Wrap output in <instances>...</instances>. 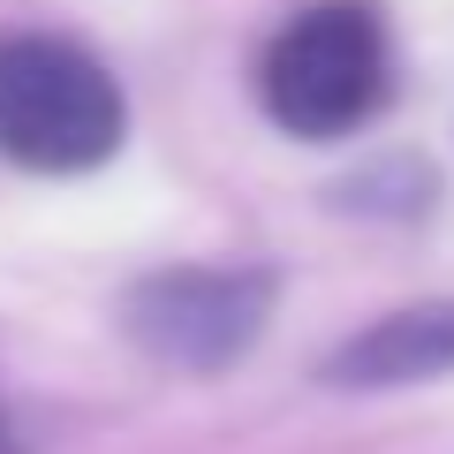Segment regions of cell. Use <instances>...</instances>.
<instances>
[{
  "instance_id": "cell-3",
  "label": "cell",
  "mask_w": 454,
  "mask_h": 454,
  "mask_svg": "<svg viewBox=\"0 0 454 454\" xmlns=\"http://www.w3.org/2000/svg\"><path fill=\"white\" fill-rule=\"evenodd\" d=\"M265 318H273V273L258 265H182L129 295V333L182 372L235 364L265 333Z\"/></svg>"
},
{
  "instance_id": "cell-2",
  "label": "cell",
  "mask_w": 454,
  "mask_h": 454,
  "mask_svg": "<svg viewBox=\"0 0 454 454\" xmlns=\"http://www.w3.org/2000/svg\"><path fill=\"white\" fill-rule=\"evenodd\" d=\"M129 129L114 76L68 38H8L0 46V152L38 175H83L114 160Z\"/></svg>"
},
{
  "instance_id": "cell-5",
  "label": "cell",
  "mask_w": 454,
  "mask_h": 454,
  "mask_svg": "<svg viewBox=\"0 0 454 454\" xmlns=\"http://www.w3.org/2000/svg\"><path fill=\"white\" fill-rule=\"evenodd\" d=\"M0 454H16V447H8V417H0Z\"/></svg>"
},
{
  "instance_id": "cell-4",
  "label": "cell",
  "mask_w": 454,
  "mask_h": 454,
  "mask_svg": "<svg viewBox=\"0 0 454 454\" xmlns=\"http://www.w3.org/2000/svg\"><path fill=\"white\" fill-rule=\"evenodd\" d=\"M454 372V303H417L379 318L325 364L333 387H417V379Z\"/></svg>"
},
{
  "instance_id": "cell-1",
  "label": "cell",
  "mask_w": 454,
  "mask_h": 454,
  "mask_svg": "<svg viewBox=\"0 0 454 454\" xmlns=\"http://www.w3.org/2000/svg\"><path fill=\"white\" fill-rule=\"evenodd\" d=\"M265 114L288 137H348L387 98V23L372 0H318L265 46Z\"/></svg>"
}]
</instances>
